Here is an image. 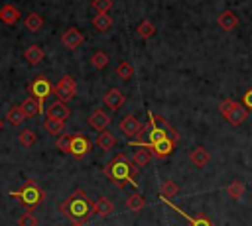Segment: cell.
I'll return each mask as SVG.
<instances>
[{"instance_id":"obj_1","label":"cell","mask_w":252,"mask_h":226,"mask_svg":"<svg viewBox=\"0 0 252 226\" xmlns=\"http://www.w3.org/2000/svg\"><path fill=\"white\" fill-rule=\"evenodd\" d=\"M59 212L69 220V222H89V218L94 214V200L83 191L75 189L61 204Z\"/></svg>"},{"instance_id":"obj_2","label":"cell","mask_w":252,"mask_h":226,"mask_svg":"<svg viewBox=\"0 0 252 226\" xmlns=\"http://www.w3.org/2000/svg\"><path fill=\"white\" fill-rule=\"evenodd\" d=\"M104 175L118 187V189H124L126 185H136L134 179L138 175V165L128 159L126 153H118L114 155L106 165H104Z\"/></svg>"},{"instance_id":"obj_3","label":"cell","mask_w":252,"mask_h":226,"mask_svg":"<svg viewBox=\"0 0 252 226\" xmlns=\"http://www.w3.org/2000/svg\"><path fill=\"white\" fill-rule=\"evenodd\" d=\"M10 197L18 198V202L26 208V212H33L35 206H39L45 200V191L33 179H26L20 189L10 191Z\"/></svg>"},{"instance_id":"obj_4","label":"cell","mask_w":252,"mask_h":226,"mask_svg":"<svg viewBox=\"0 0 252 226\" xmlns=\"http://www.w3.org/2000/svg\"><path fill=\"white\" fill-rule=\"evenodd\" d=\"M28 90H30V94L35 98V100H39L41 104L55 92V86L51 85V81L45 77V75H39V77H35V79H32V83L28 85Z\"/></svg>"},{"instance_id":"obj_5","label":"cell","mask_w":252,"mask_h":226,"mask_svg":"<svg viewBox=\"0 0 252 226\" xmlns=\"http://www.w3.org/2000/svg\"><path fill=\"white\" fill-rule=\"evenodd\" d=\"M75 94H77V83H75V79L71 75H63L59 79V83L55 85V96H57V100L69 102L71 98H75Z\"/></svg>"},{"instance_id":"obj_6","label":"cell","mask_w":252,"mask_h":226,"mask_svg":"<svg viewBox=\"0 0 252 226\" xmlns=\"http://www.w3.org/2000/svg\"><path fill=\"white\" fill-rule=\"evenodd\" d=\"M91 149H93V143L83 132L71 134V155L75 159H83L85 155H89Z\"/></svg>"},{"instance_id":"obj_7","label":"cell","mask_w":252,"mask_h":226,"mask_svg":"<svg viewBox=\"0 0 252 226\" xmlns=\"http://www.w3.org/2000/svg\"><path fill=\"white\" fill-rule=\"evenodd\" d=\"M159 198H161V197H159ZM161 202H163V204H167V206H169L171 210H175L177 214H181V216H183V218L189 222V226H215V222H213V220H211L207 214H197V216H191V214H187L185 210H181L177 204H173L169 198H161Z\"/></svg>"},{"instance_id":"obj_8","label":"cell","mask_w":252,"mask_h":226,"mask_svg":"<svg viewBox=\"0 0 252 226\" xmlns=\"http://www.w3.org/2000/svg\"><path fill=\"white\" fill-rule=\"evenodd\" d=\"M175 143H177V140H173L171 136H167V138H163V140H159V141H156V143H152V145H146V149H150L154 157L165 159V157H169V155L173 153Z\"/></svg>"},{"instance_id":"obj_9","label":"cell","mask_w":252,"mask_h":226,"mask_svg":"<svg viewBox=\"0 0 252 226\" xmlns=\"http://www.w3.org/2000/svg\"><path fill=\"white\" fill-rule=\"evenodd\" d=\"M89 124H91L93 130H96V132L100 134V132H104V130L110 126V114L104 112L102 108H96V110L91 112V116H89Z\"/></svg>"},{"instance_id":"obj_10","label":"cell","mask_w":252,"mask_h":226,"mask_svg":"<svg viewBox=\"0 0 252 226\" xmlns=\"http://www.w3.org/2000/svg\"><path fill=\"white\" fill-rule=\"evenodd\" d=\"M71 116V110L67 108V104L65 102H61V100H53L49 106H47V110H45V118H51V120H67Z\"/></svg>"},{"instance_id":"obj_11","label":"cell","mask_w":252,"mask_h":226,"mask_svg":"<svg viewBox=\"0 0 252 226\" xmlns=\"http://www.w3.org/2000/svg\"><path fill=\"white\" fill-rule=\"evenodd\" d=\"M142 128H144V124H142L134 114L124 116L122 122H120V130H122V134H126L128 138H136V136L142 132Z\"/></svg>"},{"instance_id":"obj_12","label":"cell","mask_w":252,"mask_h":226,"mask_svg":"<svg viewBox=\"0 0 252 226\" xmlns=\"http://www.w3.org/2000/svg\"><path fill=\"white\" fill-rule=\"evenodd\" d=\"M61 41H63V45L67 47V49H77L83 41H85V37H83V33L77 29V28H67L63 33H61Z\"/></svg>"},{"instance_id":"obj_13","label":"cell","mask_w":252,"mask_h":226,"mask_svg":"<svg viewBox=\"0 0 252 226\" xmlns=\"http://www.w3.org/2000/svg\"><path fill=\"white\" fill-rule=\"evenodd\" d=\"M102 102H104L110 110H118V108H122V106H124L126 96H124L118 88H108V90L104 92V96H102Z\"/></svg>"},{"instance_id":"obj_14","label":"cell","mask_w":252,"mask_h":226,"mask_svg":"<svg viewBox=\"0 0 252 226\" xmlns=\"http://www.w3.org/2000/svg\"><path fill=\"white\" fill-rule=\"evenodd\" d=\"M224 120H226L230 126H240L244 120H248V110L244 108V104L234 102V106H232L230 112L224 116Z\"/></svg>"},{"instance_id":"obj_15","label":"cell","mask_w":252,"mask_h":226,"mask_svg":"<svg viewBox=\"0 0 252 226\" xmlns=\"http://www.w3.org/2000/svg\"><path fill=\"white\" fill-rule=\"evenodd\" d=\"M217 24L224 29V31H232L236 26H238V16L232 12V10H222L217 18Z\"/></svg>"},{"instance_id":"obj_16","label":"cell","mask_w":252,"mask_h":226,"mask_svg":"<svg viewBox=\"0 0 252 226\" xmlns=\"http://www.w3.org/2000/svg\"><path fill=\"white\" fill-rule=\"evenodd\" d=\"M20 108H22V110H24V114H26V116H30V118L43 114V104H41L39 100H35L33 96H28V98L20 104Z\"/></svg>"},{"instance_id":"obj_17","label":"cell","mask_w":252,"mask_h":226,"mask_svg":"<svg viewBox=\"0 0 252 226\" xmlns=\"http://www.w3.org/2000/svg\"><path fill=\"white\" fill-rule=\"evenodd\" d=\"M20 20V10L14 4H4L0 8V22H4L6 26H14Z\"/></svg>"},{"instance_id":"obj_18","label":"cell","mask_w":252,"mask_h":226,"mask_svg":"<svg viewBox=\"0 0 252 226\" xmlns=\"http://www.w3.org/2000/svg\"><path fill=\"white\" fill-rule=\"evenodd\" d=\"M209 151L203 147V145H197V147H193L191 151H189V161L195 165V167H205L207 163H209Z\"/></svg>"},{"instance_id":"obj_19","label":"cell","mask_w":252,"mask_h":226,"mask_svg":"<svg viewBox=\"0 0 252 226\" xmlns=\"http://www.w3.org/2000/svg\"><path fill=\"white\" fill-rule=\"evenodd\" d=\"M114 212V204L110 202V198L106 197H98L94 200V214H98L100 218H108Z\"/></svg>"},{"instance_id":"obj_20","label":"cell","mask_w":252,"mask_h":226,"mask_svg":"<svg viewBox=\"0 0 252 226\" xmlns=\"http://www.w3.org/2000/svg\"><path fill=\"white\" fill-rule=\"evenodd\" d=\"M43 57H45V53H43V49L39 47V45H30L26 51H24V59L30 63V65H37V63H41L43 61Z\"/></svg>"},{"instance_id":"obj_21","label":"cell","mask_w":252,"mask_h":226,"mask_svg":"<svg viewBox=\"0 0 252 226\" xmlns=\"http://www.w3.org/2000/svg\"><path fill=\"white\" fill-rule=\"evenodd\" d=\"M24 26H26L28 31L37 33V31L43 28V18H41L37 12H30V14L26 16V20H24Z\"/></svg>"},{"instance_id":"obj_22","label":"cell","mask_w":252,"mask_h":226,"mask_svg":"<svg viewBox=\"0 0 252 226\" xmlns=\"http://www.w3.org/2000/svg\"><path fill=\"white\" fill-rule=\"evenodd\" d=\"M114 134L112 132H108V130H104V132H100L98 136H96V145L102 149V151H108V149H112L114 147Z\"/></svg>"},{"instance_id":"obj_23","label":"cell","mask_w":252,"mask_h":226,"mask_svg":"<svg viewBox=\"0 0 252 226\" xmlns=\"http://www.w3.org/2000/svg\"><path fill=\"white\" fill-rule=\"evenodd\" d=\"M144 206H146V198H144L142 195H138V193L128 195V198H126V208H128L130 212H140Z\"/></svg>"},{"instance_id":"obj_24","label":"cell","mask_w":252,"mask_h":226,"mask_svg":"<svg viewBox=\"0 0 252 226\" xmlns=\"http://www.w3.org/2000/svg\"><path fill=\"white\" fill-rule=\"evenodd\" d=\"M244 193H246V187H244L242 181H232V183H228V187H226V195H228L230 198H234V200H240V198L244 197Z\"/></svg>"},{"instance_id":"obj_25","label":"cell","mask_w":252,"mask_h":226,"mask_svg":"<svg viewBox=\"0 0 252 226\" xmlns=\"http://www.w3.org/2000/svg\"><path fill=\"white\" fill-rule=\"evenodd\" d=\"M93 26H94L96 31H108L110 26H112V18L108 14H96L93 18Z\"/></svg>"},{"instance_id":"obj_26","label":"cell","mask_w":252,"mask_h":226,"mask_svg":"<svg viewBox=\"0 0 252 226\" xmlns=\"http://www.w3.org/2000/svg\"><path fill=\"white\" fill-rule=\"evenodd\" d=\"M26 118H28V116L24 114V110H22L20 106H12V108L8 110V114H6V120H8L12 126H20Z\"/></svg>"},{"instance_id":"obj_27","label":"cell","mask_w":252,"mask_h":226,"mask_svg":"<svg viewBox=\"0 0 252 226\" xmlns=\"http://www.w3.org/2000/svg\"><path fill=\"white\" fill-rule=\"evenodd\" d=\"M152 157H154V155H152L150 149H146V147H138V149L134 151V159H132V161H134L138 167H144V165H148V163L152 161Z\"/></svg>"},{"instance_id":"obj_28","label":"cell","mask_w":252,"mask_h":226,"mask_svg":"<svg viewBox=\"0 0 252 226\" xmlns=\"http://www.w3.org/2000/svg\"><path fill=\"white\" fill-rule=\"evenodd\" d=\"M177 193H179V187H177L175 181H163L161 183V191H159V197L161 198H169L171 200Z\"/></svg>"},{"instance_id":"obj_29","label":"cell","mask_w":252,"mask_h":226,"mask_svg":"<svg viewBox=\"0 0 252 226\" xmlns=\"http://www.w3.org/2000/svg\"><path fill=\"white\" fill-rule=\"evenodd\" d=\"M136 31H138V35H140L142 39H150V37L156 33V28H154V24H152L150 20H142V22L138 24Z\"/></svg>"},{"instance_id":"obj_30","label":"cell","mask_w":252,"mask_h":226,"mask_svg":"<svg viewBox=\"0 0 252 226\" xmlns=\"http://www.w3.org/2000/svg\"><path fill=\"white\" fill-rule=\"evenodd\" d=\"M43 126H45V132H47V134H51V136H59V134L63 132V128H65V122H63V120H51V118H45Z\"/></svg>"},{"instance_id":"obj_31","label":"cell","mask_w":252,"mask_h":226,"mask_svg":"<svg viewBox=\"0 0 252 226\" xmlns=\"http://www.w3.org/2000/svg\"><path fill=\"white\" fill-rule=\"evenodd\" d=\"M35 140H37V136H35V132L30 130V128H26V130H22V132L18 134V141H20V145H24V147H32V145L35 143Z\"/></svg>"},{"instance_id":"obj_32","label":"cell","mask_w":252,"mask_h":226,"mask_svg":"<svg viewBox=\"0 0 252 226\" xmlns=\"http://www.w3.org/2000/svg\"><path fill=\"white\" fill-rule=\"evenodd\" d=\"M91 63H93V67H94V69L102 71V69L108 65V55H106L104 51H94V53H93V57H91Z\"/></svg>"},{"instance_id":"obj_33","label":"cell","mask_w":252,"mask_h":226,"mask_svg":"<svg viewBox=\"0 0 252 226\" xmlns=\"http://www.w3.org/2000/svg\"><path fill=\"white\" fill-rule=\"evenodd\" d=\"M116 73H118V77H120V79L128 81V79L134 75V67H132L128 61H120V63H118V67H116Z\"/></svg>"},{"instance_id":"obj_34","label":"cell","mask_w":252,"mask_h":226,"mask_svg":"<svg viewBox=\"0 0 252 226\" xmlns=\"http://www.w3.org/2000/svg\"><path fill=\"white\" fill-rule=\"evenodd\" d=\"M55 145L59 147L61 153H71V134H61L55 141Z\"/></svg>"},{"instance_id":"obj_35","label":"cell","mask_w":252,"mask_h":226,"mask_svg":"<svg viewBox=\"0 0 252 226\" xmlns=\"http://www.w3.org/2000/svg\"><path fill=\"white\" fill-rule=\"evenodd\" d=\"M91 6L96 10V14H108V10L112 8V0H93Z\"/></svg>"},{"instance_id":"obj_36","label":"cell","mask_w":252,"mask_h":226,"mask_svg":"<svg viewBox=\"0 0 252 226\" xmlns=\"http://www.w3.org/2000/svg\"><path fill=\"white\" fill-rule=\"evenodd\" d=\"M18 226H37V218L32 212H26L18 218Z\"/></svg>"},{"instance_id":"obj_37","label":"cell","mask_w":252,"mask_h":226,"mask_svg":"<svg viewBox=\"0 0 252 226\" xmlns=\"http://www.w3.org/2000/svg\"><path fill=\"white\" fill-rule=\"evenodd\" d=\"M234 102H236V100H232V98H224V100L219 104V110H220V114H222V116H226V114L230 112V108L234 106Z\"/></svg>"},{"instance_id":"obj_38","label":"cell","mask_w":252,"mask_h":226,"mask_svg":"<svg viewBox=\"0 0 252 226\" xmlns=\"http://www.w3.org/2000/svg\"><path fill=\"white\" fill-rule=\"evenodd\" d=\"M242 104H244L246 110H252V88H248V90L244 92V96H242Z\"/></svg>"},{"instance_id":"obj_39","label":"cell","mask_w":252,"mask_h":226,"mask_svg":"<svg viewBox=\"0 0 252 226\" xmlns=\"http://www.w3.org/2000/svg\"><path fill=\"white\" fill-rule=\"evenodd\" d=\"M69 226H85V224H83V222H71Z\"/></svg>"},{"instance_id":"obj_40","label":"cell","mask_w":252,"mask_h":226,"mask_svg":"<svg viewBox=\"0 0 252 226\" xmlns=\"http://www.w3.org/2000/svg\"><path fill=\"white\" fill-rule=\"evenodd\" d=\"M2 126H4V122H2V118H0V132H2Z\"/></svg>"}]
</instances>
